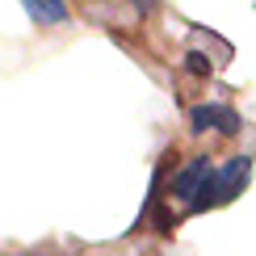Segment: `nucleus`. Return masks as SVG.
Wrapping results in <instances>:
<instances>
[{"label": "nucleus", "mask_w": 256, "mask_h": 256, "mask_svg": "<svg viewBox=\"0 0 256 256\" xmlns=\"http://www.w3.org/2000/svg\"><path fill=\"white\" fill-rule=\"evenodd\" d=\"M248 172H252V156H227L214 172H210V180L202 185V194L189 202V210L202 214V210H214V206H222V202H231L244 189Z\"/></svg>", "instance_id": "f257e3e1"}, {"label": "nucleus", "mask_w": 256, "mask_h": 256, "mask_svg": "<svg viewBox=\"0 0 256 256\" xmlns=\"http://www.w3.org/2000/svg\"><path fill=\"white\" fill-rule=\"evenodd\" d=\"M240 114L231 110V105H218V101H206V105H194L189 110V130L202 134V130H218V134H240Z\"/></svg>", "instance_id": "f03ea898"}, {"label": "nucleus", "mask_w": 256, "mask_h": 256, "mask_svg": "<svg viewBox=\"0 0 256 256\" xmlns=\"http://www.w3.org/2000/svg\"><path fill=\"white\" fill-rule=\"evenodd\" d=\"M210 172H214V164H210V156H194L185 168L172 176V185H168V194L180 198V202H194L202 194V185L210 180Z\"/></svg>", "instance_id": "7ed1b4c3"}, {"label": "nucleus", "mask_w": 256, "mask_h": 256, "mask_svg": "<svg viewBox=\"0 0 256 256\" xmlns=\"http://www.w3.org/2000/svg\"><path fill=\"white\" fill-rule=\"evenodd\" d=\"M21 4H26L34 26H63L68 21V4L63 0H21Z\"/></svg>", "instance_id": "20e7f679"}, {"label": "nucleus", "mask_w": 256, "mask_h": 256, "mask_svg": "<svg viewBox=\"0 0 256 256\" xmlns=\"http://www.w3.org/2000/svg\"><path fill=\"white\" fill-rule=\"evenodd\" d=\"M185 72H189V76H210L214 63H210V55H202V50H189V55H185Z\"/></svg>", "instance_id": "39448f33"}, {"label": "nucleus", "mask_w": 256, "mask_h": 256, "mask_svg": "<svg viewBox=\"0 0 256 256\" xmlns=\"http://www.w3.org/2000/svg\"><path fill=\"white\" fill-rule=\"evenodd\" d=\"M130 4L138 8V13H152V8H156V0H130Z\"/></svg>", "instance_id": "423d86ee"}]
</instances>
